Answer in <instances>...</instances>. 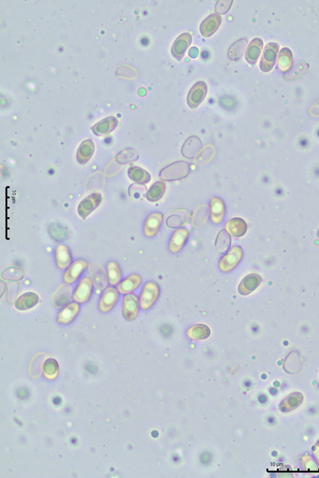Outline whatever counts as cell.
Returning <instances> with one entry per match:
<instances>
[{"instance_id":"cell-14","label":"cell","mask_w":319,"mask_h":478,"mask_svg":"<svg viewBox=\"0 0 319 478\" xmlns=\"http://www.w3.org/2000/svg\"><path fill=\"white\" fill-rule=\"evenodd\" d=\"M164 216L161 212H153L148 215L144 225L146 236L153 237L157 235L161 227Z\"/></svg>"},{"instance_id":"cell-34","label":"cell","mask_w":319,"mask_h":478,"mask_svg":"<svg viewBox=\"0 0 319 478\" xmlns=\"http://www.w3.org/2000/svg\"><path fill=\"white\" fill-rule=\"evenodd\" d=\"M216 150L214 145L209 144L195 157L194 162L197 165H204L210 162L214 158Z\"/></svg>"},{"instance_id":"cell-3","label":"cell","mask_w":319,"mask_h":478,"mask_svg":"<svg viewBox=\"0 0 319 478\" xmlns=\"http://www.w3.org/2000/svg\"><path fill=\"white\" fill-rule=\"evenodd\" d=\"M243 258V250L241 246L232 247L220 260L219 267L225 273L233 271L240 263Z\"/></svg>"},{"instance_id":"cell-30","label":"cell","mask_w":319,"mask_h":478,"mask_svg":"<svg viewBox=\"0 0 319 478\" xmlns=\"http://www.w3.org/2000/svg\"><path fill=\"white\" fill-rule=\"evenodd\" d=\"M247 44H248V41L244 39L234 42L229 49V58L232 61H237L240 59L245 50Z\"/></svg>"},{"instance_id":"cell-21","label":"cell","mask_w":319,"mask_h":478,"mask_svg":"<svg viewBox=\"0 0 319 478\" xmlns=\"http://www.w3.org/2000/svg\"><path fill=\"white\" fill-rule=\"evenodd\" d=\"M225 229L232 237H241L246 234L247 225L243 219L235 217L226 223Z\"/></svg>"},{"instance_id":"cell-5","label":"cell","mask_w":319,"mask_h":478,"mask_svg":"<svg viewBox=\"0 0 319 478\" xmlns=\"http://www.w3.org/2000/svg\"><path fill=\"white\" fill-rule=\"evenodd\" d=\"M93 291V281L88 277H83L79 281L73 293L74 301L79 304H86L90 301Z\"/></svg>"},{"instance_id":"cell-22","label":"cell","mask_w":319,"mask_h":478,"mask_svg":"<svg viewBox=\"0 0 319 478\" xmlns=\"http://www.w3.org/2000/svg\"><path fill=\"white\" fill-rule=\"evenodd\" d=\"M264 43L261 39H254L250 43L245 53L246 60L252 65H255L261 55Z\"/></svg>"},{"instance_id":"cell-38","label":"cell","mask_w":319,"mask_h":478,"mask_svg":"<svg viewBox=\"0 0 319 478\" xmlns=\"http://www.w3.org/2000/svg\"><path fill=\"white\" fill-rule=\"evenodd\" d=\"M308 113L314 117H319V99L310 106L308 109Z\"/></svg>"},{"instance_id":"cell-7","label":"cell","mask_w":319,"mask_h":478,"mask_svg":"<svg viewBox=\"0 0 319 478\" xmlns=\"http://www.w3.org/2000/svg\"><path fill=\"white\" fill-rule=\"evenodd\" d=\"M119 291L113 286L108 287L103 291L98 302L99 310L108 313L115 308L119 300Z\"/></svg>"},{"instance_id":"cell-39","label":"cell","mask_w":319,"mask_h":478,"mask_svg":"<svg viewBox=\"0 0 319 478\" xmlns=\"http://www.w3.org/2000/svg\"><path fill=\"white\" fill-rule=\"evenodd\" d=\"M198 54H199V50H198V49L193 48L190 49L189 54V56L191 57V58H196V57L198 56Z\"/></svg>"},{"instance_id":"cell-26","label":"cell","mask_w":319,"mask_h":478,"mask_svg":"<svg viewBox=\"0 0 319 478\" xmlns=\"http://www.w3.org/2000/svg\"><path fill=\"white\" fill-rule=\"evenodd\" d=\"M109 283L111 286L117 285L122 279V272L120 266L116 262H109L107 266Z\"/></svg>"},{"instance_id":"cell-6","label":"cell","mask_w":319,"mask_h":478,"mask_svg":"<svg viewBox=\"0 0 319 478\" xmlns=\"http://www.w3.org/2000/svg\"><path fill=\"white\" fill-rule=\"evenodd\" d=\"M89 264L85 260H77L69 266L63 274V279L65 283H75L81 275L88 269Z\"/></svg>"},{"instance_id":"cell-12","label":"cell","mask_w":319,"mask_h":478,"mask_svg":"<svg viewBox=\"0 0 319 478\" xmlns=\"http://www.w3.org/2000/svg\"><path fill=\"white\" fill-rule=\"evenodd\" d=\"M189 237V232L185 228L175 230L170 237L169 249L173 253H178L184 248Z\"/></svg>"},{"instance_id":"cell-40","label":"cell","mask_w":319,"mask_h":478,"mask_svg":"<svg viewBox=\"0 0 319 478\" xmlns=\"http://www.w3.org/2000/svg\"><path fill=\"white\" fill-rule=\"evenodd\" d=\"M317 235H318V238H319V230H318V234H317Z\"/></svg>"},{"instance_id":"cell-29","label":"cell","mask_w":319,"mask_h":478,"mask_svg":"<svg viewBox=\"0 0 319 478\" xmlns=\"http://www.w3.org/2000/svg\"><path fill=\"white\" fill-rule=\"evenodd\" d=\"M166 186L163 181H157L151 187L147 193V199L150 202H157L164 196Z\"/></svg>"},{"instance_id":"cell-23","label":"cell","mask_w":319,"mask_h":478,"mask_svg":"<svg viewBox=\"0 0 319 478\" xmlns=\"http://www.w3.org/2000/svg\"><path fill=\"white\" fill-rule=\"evenodd\" d=\"M202 148L201 140L197 137H191L185 141L182 152L185 158H193L197 155Z\"/></svg>"},{"instance_id":"cell-28","label":"cell","mask_w":319,"mask_h":478,"mask_svg":"<svg viewBox=\"0 0 319 478\" xmlns=\"http://www.w3.org/2000/svg\"><path fill=\"white\" fill-rule=\"evenodd\" d=\"M293 57L290 49L283 48L279 53L278 57V66L281 71H288L293 65Z\"/></svg>"},{"instance_id":"cell-9","label":"cell","mask_w":319,"mask_h":478,"mask_svg":"<svg viewBox=\"0 0 319 478\" xmlns=\"http://www.w3.org/2000/svg\"><path fill=\"white\" fill-rule=\"evenodd\" d=\"M279 45L276 43L267 44L264 48L260 62V68L264 72H268L275 64Z\"/></svg>"},{"instance_id":"cell-4","label":"cell","mask_w":319,"mask_h":478,"mask_svg":"<svg viewBox=\"0 0 319 478\" xmlns=\"http://www.w3.org/2000/svg\"><path fill=\"white\" fill-rule=\"evenodd\" d=\"M140 308V301L137 295L130 293L123 297L122 313L127 320H134L139 313Z\"/></svg>"},{"instance_id":"cell-1","label":"cell","mask_w":319,"mask_h":478,"mask_svg":"<svg viewBox=\"0 0 319 478\" xmlns=\"http://www.w3.org/2000/svg\"><path fill=\"white\" fill-rule=\"evenodd\" d=\"M160 287L157 282L148 281L143 286L140 296V306L143 310L147 311L155 305L159 298Z\"/></svg>"},{"instance_id":"cell-17","label":"cell","mask_w":319,"mask_h":478,"mask_svg":"<svg viewBox=\"0 0 319 478\" xmlns=\"http://www.w3.org/2000/svg\"><path fill=\"white\" fill-rule=\"evenodd\" d=\"M222 23V17L219 14H211L202 22L200 31L202 36L209 37L219 29Z\"/></svg>"},{"instance_id":"cell-27","label":"cell","mask_w":319,"mask_h":478,"mask_svg":"<svg viewBox=\"0 0 319 478\" xmlns=\"http://www.w3.org/2000/svg\"><path fill=\"white\" fill-rule=\"evenodd\" d=\"M209 207L206 204H201L195 209L192 215V222L195 228L201 227L208 218Z\"/></svg>"},{"instance_id":"cell-19","label":"cell","mask_w":319,"mask_h":478,"mask_svg":"<svg viewBox=\"0 0 319 478\" xmlns=\"http://www.w3.org/2000/svg\"><path fill=\"white\" fill-rule=\"evenodd\" d=\"M40 297L34 292H27L19 297L15 302V307L19 311H26L34 308L39 303Z\"/></svg>"},{"instance_id":"cell-33","label":"cell","mask_w":319,"mask_h":478,"mask_svg":"<svg viewBox=\"0 0 319 478\" xmlns=\"http://www.w3.org/2000/svg\"><path fill=\"white\" fill-rule=\"evenodd\" d=\"M129 176L133 180L140 183V184H146L150 182L151 180V175L149 173L141 168L137 167H133L130 168L128 171Z\"/></svg>"},{"instance_id":"cell-2","label":"cell","mask_w":319,"mask_h":478,"mask_svg":"<svg viewBox=\"0 0 319 478\" xmlns=\"http://www.w3.org/2000/svg\"><path fill=\"white\" fill-rule=\"evenodd\" d=\"M189 163L184 161L175 162L162 169L160 173V177L165 180H176L184 179L190 173Z\"/></svg>"},{"instance_id":"cell-8","label":"cell","mask_w":319,"mask_h":478,"mask_svg":"<svg viewBox=\"0 0 319 478\" xmlns=\"http://www.w3.org/2000/svg\"><path fill=\"white\" fill-rule=\"evenodd\" d=\"M207 91L206 84L203 81L195 83L187 96V104L190 108H195L203 101Z\"/></svg>"},{"instance_id":"cell-13","label":"cell","mask_w":319,"mask_h":478,"mask_svg":"<svg viewBox=\"0 0 319 478\" xmlns=\"http://www.w3.org/2000/svg\"><path fill=\"white\" fill-rule=\"evenodd\" d=\"M81 307L78 302H70L59 312L57 315V321L61 324H69L74 321L78 316Z\"/></svg>"},{"instance_id":"cell-11","label":"cell","mask_w":319,"mask_h":478,"mask_svg":"<svg viewBox=\"0 0 319 478\" xmlns=\"http://www.w3.org/2000/svg\"><path fill=\"white\" fill-rule=\"evenodd\" d=\"M192 42L191 34L184 33L180 34L173 44L171 53L178 61H181Z\"/></svg>"},{"instance_id":"cell-37","label":"cell","mask_w":319,"mask_h":478,"mask_svg":"<svg viewBox=\"0 0 319 478\" xmlns=\"http://www.w3.org/2000/svg\"><path fill=\"white\" fill-rule=\"evenodd\" d=\"M232 1H219L217 2L216 7H215V11L217 13L220 14H224L227 13L231 8Z\"/></svg>"},{"instance_id":"cell-36","label":"cell","mask_w":319,"mask_h":478,"mask_svg":"<svg viewBox=\"0 0 319 478\" xmlns=\"http://www.w3.org/2000/svg\"><path fill=\"white\" fill-rule=\"evenodd\" d=\"M44 372L48 378H54L58 372V363L54 359H49L44 363Z\"/></svg>"},{"instance_id":"cell-18","label":"cell","mask_w":319,"mask_h":478,"mask_svg":"<svg viewBox=\"0 0 319 478\" xmlns=\"http://www.w3.org/2000/svg\"><path fill=\"white\" fill-rule=\"evenodd\" d=\"M141 282V277L138 274H133L126 277L122 282H120L116 288L120 294H130L140 286Z\"/></svg>"},{"instance_id":"cell-10","label":"cell","mask_w":319,"mask_h":478,"mask_svg":"<svg viewBox=\"0 0 319 478\" xmlns=\"http://www.w3.org/2000/svg\"><path fill=\"white\" fill-rule=\"evenodd\" d=\"M72 295L73 287L67 283L61 284L52 296V304L56 308H63L64 306L67 305L71 301Z\"/></svg>"},{"instance_id":"cell-15","label":"cell","mask_w":319,"mask_h":478,"mask_svg":"<svg viewBox=\"0 0 319 478\" xmlns=\"http://www.w3.org/2000/svg\"><path fill=\"white\" fill-rule=\"evenodd\" d=\"M261 277L257 274H251L244 277L239 283L237 290L241 296H246L256 290L260 285Z\"/></svg>"},{"instance_id":"cell-20","label":"cell","mask_w":319,"mask_h":478,"mask_svg":"<svg viewBox=\"0 0 319 478\" xmlns=\"http://www.w3.org/2000/svg\"><path fill=\"white\" fill-rule=\"evenodd\" d=\"M54 257L57 267L61 270L67 269L73 260L70 249L65 245H60L57 247Z\"/></svg>"},{"instance_id":"cell-31","label":"cell","mask_w":319,"mask_h":478,"mask_svg":"<svg viewBox=\"0 0 319 478\" xmlns=\"http://www.w3.org/2000/svg\"><path fill=\"white\" fill-rule=\"evenodd\" d=\"M117 124L118 121L115 118L109 117L101 121L94 126V133H98L99 135L110 133L116 128Z\"/></svg>"},{"instance_id":"cell-16","label":"cell","mask_w":319,"mask_h":478,"mask_svg":"<svg viewBox=\"0 0 319 478\" xmlns=\"http://www.w3.org/2000/svg\"><path fill=\"white\" fill-rule=\"evenodd\" d=\"M226 207L223 200L219 197H212L210 202V217L215 224H221L226 215Z\"/></svg>"},{"instance_id":"cell-25","label":"cell","mask_w":319,"mask_h":478,"mask_svg":"<svg viewBox=\"0 0 319 478\" xmlns=\"http://www.w3.org/2000/svg\"><path fill=\"white\" fill-rule=\"evenodd\" d=\"M210 333L211 331L209 328L204 324H194L187 330L188 337L195 340H201L208 338Z\"/></svg>"},{"instance_id":"cell-32","label":"cell","mask_w":319,"mask_h":478,"mask_svg":"<svg viewBox=\"0 0 319 478\" xmlns=\"http://www.w3.org/2000/svg\"><path fill=\"white\" fill-rule=\"evenodd\" d=\"M231 244V239L229 233L226 230H222L217 235L215 243L217 251L224 253L229 249Z\"/></svg>"},{"instance_id":"cell-24","label":"cell","mask_w":319,"mask_h":478,"mask_svg":"<svg viewBox=\"0 0 319 478\" xmlns=\"http://www.w3.org/2000/svg\"><path fill=\"white\" fill-rule=\"evenodd\" d=\"M309 64L305 61H300L291 68L284 75V79L288 81H294L302 78L308 72Z\"/></svg>"},{"instance_id":"cell-35","label":"cell","mask_w":319,"mask_h":478,"mask_svg":"<svg viewBox=\"0 0 319 478\" xmlns=\"http://www.w3.org/2000/svg\"><path fill=\"white\" fill-rule=\"evenodd\" d=\"M188 219L187 212L184 214H173L168 217L167 224L170 228H176L184 225Z\"/></svg>"}]
</instances>
